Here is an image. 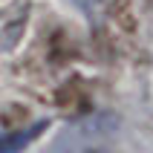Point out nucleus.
Returning a JSON list of instances; mask_svg holds the SVG:
<instances>
[{
    "instance_id": "1",
    "label": "nucleus",
    "mask_w": 153,
    "mask_h": 153,
    "mask_svg": "<svg viewBox=\"0 0 153 153\" xmlns=\"http://www.w3.org/2000/svg\"><path fill=\"white\" fill-rule=\"evenodd\" d=\"M95 32L113 46H130L136 38V20L127 0H75Z\"/></svg>"
},
{
    "instance_id": "2",
    "label": "nucleus",
    "mask_w": 153,
    "mask_h": 153,
    "mask_svg": "<svg viewBox=\"0 0 153 153\" xmlns=\"http://www.w3.org/2000/svg\"><path fill=\"white\" fill-rule=\"evenodd\" d=\"M29 20V0H0V41L15 46Z\"/></svg>"
}]
</instances>
